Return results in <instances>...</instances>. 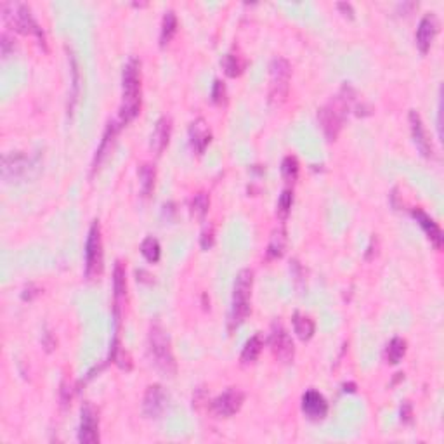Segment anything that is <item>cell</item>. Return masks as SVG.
Masks as SVG:
<instances>
[{
	"label": "cell",
	"instance_id": "obj_15",
	"mask_svg": "<svg viewBox=\"0 0 444 444\" xmlns=\"http://www.w3.org/2000/svg\"><path fill=\"white\" fill-rule=\"evenodd\" d=\"M439 31V21L438 16L434 13L424 14V17L420 19L417 28V33H415V42H417V47L422 54H427L432 47V42H434L436 35Z\"/></svg>",
	"mask_w": 444,
	"mask_h": 444
},
{
	"label": "cell",
	"instance_id": "obj_6",
	"mask_svg": "<svg viewBox=\"0 0 444 444\" xmlns=\"http://www.w3.org/2000/svg\"><path fill=\"white\" fill-rule=\"evenodd\" d=\"M292 82V65L288 59L274 58L269 65V103L279 106L286 101Z\"/></svg>",
	"mask_w": 444,
	"mask_h": 444
},
{
	"label": "cell",
	"instance_id": "obj_24",
	"mask_svg": "<svg viewBox=\"0 0 444 444\" xmlns=\"http://www.w3.org/2000/svg\"><path fill=\"white\" fill-rule=\"evenodd\" d=\"M155 165L151 163H142L139 167V186H141V195L145 198H148L149 195L155 190Z\"/></svg>",
	"mask_w": 444,
	"mask_h": 444
},
{
	"label": "cell",
	"instance_id": "obj_9",
	"mask_svg": "<svg viewBox=\"0 0 444 444\" xmlns=\"http://www.w3.org/2000/svg\"><path fill=\"white\" fill-rule=\"evenodd\" d=\"M243 401L245 394L236 387H229L222 394H219L215 400H212L211 411L219 418H229L241 410Z\"/></svg>",
	"mask_w": 444,
	"mask_h": 444
},
{
	"label": "cell",
	"instance_id": "obj_32",
	"mask_svg": "<svg viewBox=\"0 0 444 444\" xmlns=\"http://www.w3.org/2000/svg\"><path fill=\"white\" fill-rule=\"evenodd\" d=\"M212 103L214 104H224L226 103V85H224L222 80L215 79L214 80V85H212Z\"/></svg>",
	"mask_w": 444,
	"mask_h": 444
},
{
	"label": "cell",
	"instance_id": "obj_28",
	"mask_svg": "<svg viewBox=\"0 0 444 444\" xmlns=\"http://www.w3.org/2000/svg\"><path fill=\"white\" fill-rule=\"evenodd\" d=\"M208 208H211V198L207 193H198L191 198L190 202V211L191 215L198 219V221H205L208 214Z\"/></svg>",
	"mask_w": 444,
	"mask_h": 444
},
{
	"label": "cell",
	"instance_id": "obj_36",
	"mask_svg": "<svg viewBox=\"0 0 444 444\" xmlns=\"http://www.w3.org/2000/svg\"><path fill=\"white\" fill-rule=\"evenodd\" d=\"M337 9L342 10V13H344V16L349 17V19H352V17H354V9H352L351 3L340 2V3H337Z\"/></svg>",
	"mask_w": 444,
	"mask_h": 444
},
{
	"label": "cell",
	"instance_id": "obj_22",
	"mask_svg": "<svg viewBox=\"0 0 444 444\" xmlns=\"http://www.w3.org/2000/svg\"><path fill=\"white\" fill-rule=\"evenodd\" d=\"M177 26H179V21H177V16L174 10H167L163 14L162 19V28H160V45L165 47L172 42V38L176 37L177 33Z\"/></svg>",
	"mask_w": 444,
	"mask_h": 444
},
{
	"label": "cell",
	"instance_id": "obj_27",
	"mask_svg": "<svg viewBox=\"0 0 444 444\" xmlns=\"http://www.w3.org/2000/svg\"><path fill=\"white\" fill-rule=\"evenodd\" d=\"M222 68L224 73H226L229 79H236V76H240L245 69L243 58H241L240 54H236V52H227L222 59Z\"/></svg>",
	"mask_w": 444,
	"mask_h": 444
},
{
	"label": "cell",
	"instance_id": "obj_34",
	"mask_svg": "<svg viewBox=\"0 0 444 444\" xmlns=\"http://www.w3.org/2000/svg\"><path fill=\"white\" fill-rule=\"evenodd\" d=\"M0 47H2L3 58H9L10 52H14V44L7 33H2V37H0Z\"/></svg>",
	"mask_w": 444,
	"mask_h": 444
},
{
	"label": "cell",
	"instance_id": "obj_4",
	"mask_svg": "<svg viewBox=\"0 0 444 444\" xmlns=\"http://www.w3.org/2000/svg\"><path fill=\"white\" fill-rule=\"evenodd\" d=\"M2 19L10 30L17 31L21 35H30L35 37L44 51H47L45 44V33L40 24L33 17L30 6L19 2H3L2 3Z\"/></svg>",
	"mask_w": 444,
	"mask_h": 444
},
{
	"label": "cell",
	"instance_id": "obj_19",
	"mask_svg": "<svg viewBox=\"0 0 444 444\" xmlns=\"http://www.w3.org/2000/svg\"><path fill=\"white\" fill-rule=\"evenodd\" d=\"M170 134H172V120H170V117H162L156 122L151 135V148L156 155H162L163 149L169 146Z\"/></svg>",
	"mask_w": 444,
	"mask_h": 444
},
{
	"label": "cell",
	"instance_id": "obj_10",
	"mask_svg": "<svg viewBox=\"0 0 444 444\" xmlns=\"http://www.w3.org/2000/svg\"><path fill=\"white\" fill-rule=\"evenodd\" d=\"M167 406H169V394L163 389V386H160V384L149 386L145 393V400H142V413H145V417L156 420V418H160L165 413Z\"/></svg>",
	"mask_w": 444,
	"mask_h": 444
},
{
	"label": "cell",
	"instance_id": "obj_5",
	"mask_svg": "<svg viewBox=\"0 0 444 444\" xmlns=\"http://www.w3.org/2000/svg\"><path fill=\"white\" fill-rule=\"evenodd\" d=\"M252 286H254V271L252 269H241L236 274V279H234L233 304H231L229 314V331L241 327L248 318V314H250Z\"/></svg>",
	"mask_w": 444,
	"mask_h": 444
},
{
	"label": "cell",
	"instance_id": "obj_8",
	"mask_svg": "<svg viewBox=\"0 0 444 444\" xmlns=\"http://www.w3.org/2000/svg\"><path fill=\"white\" fill-rule=\"evenodd\" d=\"M269 347H271L274 358L281 363H290L293 359V354H295V345H293L292 337H290L288 330L279 321H274L271 327Z\"/></svg>",
	"mask_w": 444,
	"mask_h": 444
},
{
	"label": "cell",
	"instance_id": "obj_14",
	"mask_svg": "<svg viewBox=\"0 0 444 444\" xmlns=\"http://www.w3.org/2000/svg\"><path fill=\"white\" fill-rule=\"evenodd\" d=\"M408 120H410L411 138H413V142L415 146H417L418 151H420L422 156H425V158L434 160L436 158L434 146H432V141L429 139V134L427 131H425V125H424V120H422V117L417 113V111L411 110L410 115H408Z\"/></svg>",
	"mask_w": 444,
	"mask_h": 444
},
{
	"label": "cell",
	"instance_id": "obj_26",
	"mask_svg": "<svg viewBox=\"0 0 444 444\" xmlns=\"http://www.w3.org/2000/svg\"><path fill=\"white\" fill-rule=\"evenodd\" d=\"M406 349L408 344L404 338L394 337L386 347V361L389 363V365H397V363L404 358V354H406Z\"/></svg>",
	"mask_w": 444,
	"mask_h": 444
},
{
	"label": "cell",
	"instance_id": "obj_3",
	"mask_svg": "<svg viewBox=\"0 0 444 444\" xmlns=\"http://www.w3.org/2000/svg\"><path fill=\"white\" fill-rule=\"evenodd\" d=\"M148 358L151 365L162 375L174 377L177 373V363L174 358L172 344L165 328L158 323H153L148 331Z\"/></svg>",
	"mask_w": 444,
	"mask_h": 444
},
{
	"label": "cell",
	"instance_id": "obj_31",
	"mask_svg": "<svg viewBox=\"0 0 444 444\" xmlns=\"http://www.w3.org/2000/svg\"><path fill=\"white\" fill-rule=\"evenodd\" d=\"M292 205H293V191L285 190L281 193V197H279L278 205H276V215H278V219L286 221L290 215V211H292Z\"/></svg>",
	"mask_w": 444,
	"mask_h": 444
},
{
	"label": "cell",
	"instance_id": "obj_18",
	"mask_svg": "<svg viewBox=\"0 0 444 444\" xmlns=\"http://www.w3.org/2000/svg\"><path fill=\"white\" fill-rule=\"evenodd\" d=\"M411 215H413L415 221L418 222V226L424 229L425 236L431 240V243L434 245L436 250H441L444 236H443V231H441V227H439V224L436 222L434 219L431 217V215L425 214L422 208H413V211H411Z\"/></svg>",
	"mask_w": 444,
	"mask_h": 444
},
{
	"label": "cell",
	"instance_id": "obj_1",
	"mask_svg": "<svg viewBox=\"0 0 444 444\" xmlns=\"http://www.w3.org/2000/svg\"><path fill=\"white\" fill-rule=\"evenodd\" d=\"M141 111V61L131 58L122 73V104L118 124L129 125Z\"/></svg>",
	"mask_w": 444,
	"mask_h": 444
},
{
	"label": "cell",
	"instance_id": "obj_2",
	"mask_svg": "<svg viewBox=\"0 0 444 444\" xmlns=\"http://www.w3.org/2000/svg\"><path fill=\"white\" fill-rule=\"evenodd\" d=\"M352 96H354V92H352L351 87L344 85L340 94L331 103L324 104L323 108L318 110V120H320V125L328 141H335L338 134H340L345 117H347L349 106H351L352 99H354Z\"/></svg>",
	"mask_w": 444,
	"mask_h": 444
},
{
	"label": "cell",
	"instance_id": "obj_11",
	"mask_svg": "<svg viewBox=\"0 0 444 444\" xmlns=\"http://www.w3.org/2000/svg\"><path fill=\"white\" fill-rule=\"evenodd\" d=\"M99 441V418H97L96 408L90 403H83L82 410H80L79 443L96 444Z\"/></svg>",
	"mask_w": 444,
	"mask_h": 444
},
{
	"label": "cell",
	"instance_id": "obj_30",
	"mask_svg": "<svg viewBox=\"0 0 444 444\" xmlns=\"http://www.w3.org/2000/svg\"><path fill=\"white\" fill-rule=\"evenodd\" d=\"M299 170H300L299 160H297L295 156L288 155V156H285V158H283V162H281V176H283V179L286 181V183H292V184L295 183L297 177H299Z\"/></svg>",
	"mask_w": 444,
	"mask_h": 444
},
{
	"label": "cell",
	"instance_id": "obj_17",
	"mask_svg": "<svg viewBox=\"0 0 444 444\" xmlns=\"http://www.w3.org/2000/svg\"><path fill=\"white\" fill-rule=\"evenodd\" d=\"M212 141V132L204 118H197L190 125V145L197 155H204Z\"/></svg>",
	"mask_w": 444,
	"mask_h": 444
},
{
	"label": "cell",
	"instance_id": "obj_12",
	"mask_svg": "<svg viewBox=\"0 0 444 444\" xmlns=\"http://www.w3.org/2000/svg\"><path fill=\"white\" fill-rule=\"evenodd\" d=\"M33 169V162L24 153H9L2 158V177L7 183L21 179Z\"/></svg>",
	"mask_w": 444,
	"mask_h": 444
},
{
	"label": "cell",
	"instance_id": "obj_35",
	"mask_svg": "<svg viewBox=\"0 0 444 444\" xmlns=\"http://www.w3.org/2000/svg\"><path fill=\"white\" fill-rule=\"evenodd\" d=\"M411 415H413V410H411V404L406 401V403L401 406V420L406 422V424H410Z\"/></svg>",
	"mask_w": 444,
	"mask_h": 444
},
{
	"label": "cell",
	"instance_id": "obj_33",
	"mask_svg": "<svg viewBox=\"0 0 444 444\" xmlns=\"http://www.w3.org/2000/svg\"><path fill=\"white\" fill-rule=\"evenodd\" d=\"M200 245L204 250H208V248L214 245V227H207V229L202 233V240H200Z\"/></svg>",
	"mask_w": 444,
	"mask_h": 444
},
{
	"label": "cell",
	"instance_id": "obj_29",
	"mask_svg": "<svg viewBox=\"0 0 444 444\" xmlns=\"http://www.w3.org/2000/svg\"><path fill=\"white\" fill-rule=\"evenodd\" d=\"M141 254L151 264H156L162 257V247L155 236H146L141 243Z\"/></svg>",
	"mask_w": 444,
	"mask_h": 444
},
{
	"label": "cell",
	"instance_id": "obj_16",
	"mask_svg": "<svg viewBox=\"0 0 444 444\" xmlns=\"http://www.w3.org/2000/svg\"><path fill=\"white\" fill-rule=\"evenodd\" d=\"M122 125L117 122H108L106 129H104L103 132V139H101L99 146H97L96 149V155H94V160H92V174H96L97 170L101 169V165H103L104 162L108 160V156H110V153L113 151L115 148V142H117V135L118 132H120Z\"/></svg>",
	"mask_w": 444,
	"mask_h": 444
},
{
	"label": "cell",
	"instance_id": "obj_25",
	"mask_svg": "<svg viewBox=\"0 0 444 444\" xmlns=\"http://www.w3.org/2000/svg\"><path fill=\"white\" fill-rule=\"evenodd\" d=\"M69 69H72V94H69V101H68V111L73 113L76 106V101H79L80 96V72H79V61H76L75 54L69 52Z\"/></svg>",
	"mask_w": 444,
	"mask_h": 444
},
{
	"label": "cell",
	"instance_id": "obj_20",
	"mask_svg": "<svg viewBox=\"0 0 444 444\" xmlns=\"http://www.w3.org/2000/svg\"><path fill=\"white\" fill-rule=\"evenodd\" d=\"M292 323H293V331L297 334V337L300 338L302 342L311 340L314 337V331H316V324L314 321L311 320L309 316L302 313H295L292 318Z\"/></svg>",
	"mask_w": 444,
	"mask_h": 444
},
{
	"label": "cell",
	"instance_id": "obj_21",
	"mask_svg": "<svg viewBox=\"0 0 444 444\" xmlns=\"http://www.w3.org/2000/svg\"><path fill=\"white\" fill-rule=\"evenodd\" d=\"M286 248V229L285 227H279L274 233L271 234V240H269L268 250H265V257L268 261H274V258L283 257Z\"/></svg>",
	"mask_w": 444,
	"mask_h": 444
},
{
	"label": "cell",
	"instance_id": "obj_23",
	"mask_svg": "<svg viewBox=\"0 0 444 444\" xmlns=\"http://www.w3.org/2000/svg\"><path fill=\"white\" fill-rule=\"evenodd\" d=\"M262 347H264V338H262L261 334H255L254 337L248 338L243 351H241V363L243 365H252V363L257 361L262 352Z\"/></svg>",
	"mask_w": 444,
	"mask_h": 444
},
{
	"label": "cell",
	"instance_id": "obj_7",
	"mask_svg": "<svg viewBox=\"0 0 444 444\" xmlns=\"http://www.w3.org/2000/svg\"><path fill=\"white\" fill-rule=\"evenodd\" d=\"M103 272V238L99 221H92L85 241V278L96 279Z\"/></svg>",
	"mask_w": 444,
	"mask_h": 444
},
{
	"label": "cell",
	"instance_id": "obj_13",
	"mask_svg": "<svg viewBox=\"0 0 444 444\" xmlns=\"http://www.w3.org/2000/svg\"><path fill=\"white\" fill-rule=\"evenodd\" d=\"M300 406H302V413L306 415L307 420L311 422H321L327 418L328 410V401L318 390L309 389L302 394V401H300Z\"/></svg>",
	"mask_w": 444,
	"mask_h": 444
}]
</instances>
